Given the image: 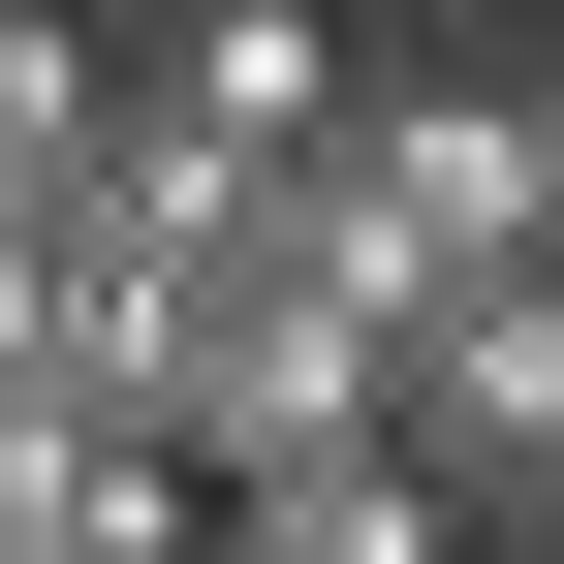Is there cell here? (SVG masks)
Listing matches in <instances>:
<instances>
[{
  "label": "cell",
  "instance_id": "cell-3",
  "mask_svg": "<svg viewBox=\"0 0 564 564\" xmlns=\"http://www.w3.org/2000/svg\"><path fill=\"white\" fill-rule=\"evenodd\" d=\"M377 440L440 470L470 533H502V502H564V251H502V282H440V314L377 345Z\"/></svg>",
  "mask_w": 564,
  "mask_h": 564
},
{
  "label": "cell",
  "instance_id": "cell-7",
  "mask_svg": "<svg viewBox=\"0 0 564 564\" xmlns=\"http://www.w3.org/2000/svg\"><path fill=\"white\" fill-rule=\"evenodd\" d=\"M502 126H533V251H564V95H502Z\"/></svg>",
  "mask_w": 564,
  "mask_h": 564
},
{
  "label": "cell",
  "instance_id": "cell-1",
  "mask_svg": "<svg viewBox=\"0 0 564 564\" xmlns=\"http://www.w3.org/2000/svg\"><path fill=\"white\" fill-rule=\"evenodd\" d=\"M377 345L408 314L314 251V188H251V220L188 251V314H158V470H220V502H251V470H345V440H377Z\"/></svg>",
  "mask_w": 564,
  "mask_h": 564
},
{
  "label": "cell",
  "instance_id": "cell-6",
  "mask_svg": "<svg viewBox=\"0 0 564 564\" xmlns=\"http://www.w3.org/2000/svg\"><path fill=\"white\" fill-rule=\"evenodd\" d=\"M63 126H95V32H63V0H0V220L63 188Z\"/></svg>",
  "mask_w": 564,
  "mask_h": 564
},
{
  "label": "cell",
  "instance_id": "cell-4",
  "mask_svg": "<svg viewBox=\"0 0 564 564\" xmlns=\"http://www.w3.org/2000/svg\"><path fill=\"white\" fill-rule=\"evenodd\" d=\"M126 126H188V158H314L345 126V0H158V63H95Z\"/></svg>",
  "mask_w": 564,
  "mask_h": 564
},
{
  "label": "cell",
  "instance_id": "cell-9",
  "mask_svg": "<svg viewBox=\"0 0 564 564\" xmlns=\"http://www.w3.org/2000/svg\"><path fill=\"white\" fill-rule=\"evenodd\" d=\"M188 564H251V533H220V502H188Z\"/></svg>",
  "mask_w": 564,
  "mask_h": 564
},
{
  "label": "cell",
  "instance_id": "cell-5",
  "mask_svg": "<svg viewBox=\"0 0 564 564\" xmlns=\"http://www.w3.org/2000/svg\"><path fill=\"white\" fill-rule=\"evenodd\" d=\"M220 533H251V564H470V502H440L408 440H345V470H251Z\"/></svg>",
  "mask_w": 564,
  "mask_h": 564
},
{
  "label": "cell",
  "instance_id": "cell-8",
  "mask_svg": "<svg viewBox=\"0 0 564 564\" xmlns=\"http://www.w3.org/2000/svg\"><path fill=\"white\" fill-rule=\"evenodd\" d=\"M470 564H564V502H502V533H470Z\"/></svg>",
  "mask_w": 564,
  "mask_h": 564
},
{
  "label": "cell",
  "instance_id": "cell-2",
  "mask_svg": "<svg viewBox=\"0 0 564 564\" xmlns=\"http://www.w3.org/2000/svg\"><path fill=\"white\" fill-rule=\"evenodd\" d=\"M282 188H314V251L377 282V314H440V282L533 251V126H502V63H345V126H314Z\"/></svg>",
  "mask_w": 564,
  "mask_h": 564
}]
</instances>
